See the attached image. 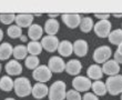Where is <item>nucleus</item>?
I'll use <instances>...</instances> for the list:
<instances>
[{
    "mask_svg": "<svg viewBox=\"0 0 122 100\" xmlns=\"http://www.w3.org/2000/svg\"><path fill=\"white\" fill-rule=\"evenodd\" d=\"M66 94V84L63 81H56L49 88V100H63Z\"/></svg>",
    "mask_w": 122,
    "mask_h": 100,
    "instance_id": "obj_2",
    "label": "nucleus"
},
{
    "mask_svg": "<svg viewBox=\"0 0 122 100\" xmlns=\"http://www.w3.org/2000/svg\"><path fill=\"white\" fill-rule=\"evenodd\" d=\"M117 52H118L119 55L122 56V43H120V45L118 46V50H117Z\"/></svg>",
    "mask_w": 122,
    "mask_h": 100,
    "instance_id": "obj_35",
    "label": "nucleus"
},
{
    "mask_svg": "<svg viewBox=\"0 0 122 100\" xmlns=\"http://www.w3.org/2000/svg\"><path fill=\"white\" fill-rule=\"evenodd\" d=\"M83 100H99L97 98L96 95L90 94V92H87V94L83 96Z\"/></svg>",
    "mask_w": 122,
    "mask_h": 100,
    "instance_id": "obj_32",
    "label": "nucleus"
},
{
    "mask_svg": "<svg viewBox=\"0 0 122 100\" xmlns=\"http://www.w3.org/2000/svg\"><path fill=\"white\" fill-rule=\"evenodd\" d=\"M40 43L42 46V49H45L46 51L55 52L58 49L59 40L56 36H46L45 38H42Z\"/></svg>",
    "mask_w": 122,
    "mask_h": 100,
    "instance_id": "obj_7",
    "label": "nucleus"
},
{
    "mask_svg": "<svg viewBox=\"0 0 122 100\" xmlns=\"http://www.w3.org/2000/svg\"><path fill=\"white\" fill-rule=\"evenodd\" d=\"M62 20L69 28L74 29L81 22V16L78 13H64L62 15Z\"/></svg>",
    "mask_w": 122,
    "mask_h": 100,
    "instance_id": "obj_9",
    "label": "nucleus"
},
{
    "mask_svg": "<svg viewBox=\"0 0 122 100\" xmlns=\"http://www.w3.org/2000/svg\"><path fill=\"white\" fill-rule=\"evenodd\" d=\"M15 21L17 22V26L19 28L22 27H30L33 21V15L30 13H20L18 16H16Z\"/></svg>",
    "mask_w": 122,
    "mask_h": 100,
    "instance_id": "obj_12",
    "label": "nucleus"
},
{
    "mask_svg": "<svg viewBox=\"0 0 122 100\" xmlns=\"http://www.w3.org/2000/svg\"><path fill=\"white\" fill-rule=\"evenodd\" d=\"M13 89H15V92H16V95L18 97L23 98L31 94L32 87H31V84H30L29 79H27L25 77H21L13 81Z\"/></svg>",
    "mask_w": 122,
    "mask_h": 100,
    "instance_id": "obj_1",
    "label": "nucleus"
},
{
    "mask_svg": "<svg viewBox=\"0 0 122 100\" xmlns=\"http://www.w3.org/2000/svg\"><path fill=\"white\" fill-rule=\"evenodd\" d=\"M101 69H102V72L112 77V76L118 74V72L120 71V66L114 60H109V61L104 62V65H103V67Z\"/></svg>",
    "mask_w": 122,
    "mask_h": 100,
    "instance_id": "obj_13",
    "label": "nucleus"
},
{
    "mask_svg": "<svg viewBox=\"0 0 122 100\" xmlns=\"http://www.w3.org/2000/svg\"><path fill=\"white\" fill-rule=\"evenodd\" d=\"M6 72L10 76H18L22 72V66L20 65L17 60H10L5 67Z\"/></svg>",
    "mask_w": 122,
    "mask_h": 100,
    "instance_id": "obj_14",
    "label": "nucleus"
},
{
    "mask_svg": "<svg viewBox=\"0 0 122 100\" xmlns=\"http://www.w3.org/2000/svg\"><path fill=\"white\" fill-rule=\"evenodd\" d=\"M32 77L36 81H39L40 84H43V82H47L51 79L52 77V72L50 71L48 67L46 66H39L33 70L32 72Z\"/></svg>",
    "mask_w": 122,
    "mask_h": 100,
    "instance_id": "obj_4",
    "label": "nucleus"
},
{
    "mask_svg": "<svg viewBox=\"0 0 122 100\" xmlns=\"http://www.w3.org/2000/svg\"><path fill=\"white\" fill-rule=\"evenodd\" d=\"M39 62L40 60L38 59L37 56H29V57H27L26 58V67L28 69H33L35 70L37 67H39Z\"/></svg>",
    "mask_w": 122,
    "mask_h": 100,
    "instance_id": "obj_28",
    "label": "nucleus"
},
{
    "mask_svg": "<svg viewBox=\"0 0 122 100\" xmlns=\"http://www.w3.org/2000/svg\"><path fill=\"white\" fill-rule=\"evenodd\" d=\"M5 100H16V99H13V98H7V99H5Z\"/></svg>",
    "mask_w": 122,
    "mask_h": 100,
    "instance_id": "obj_40",
    "label": "nucleus"
},
{
    "mask_svg": "<svg viewBox=\"0 0 122 100\" xmlns=\"http://www.w3.org/2000/svg\"><path fill=\"white\" fill-rule=\"evenodd\" d=\"M66 98L67 100H81L80 94L76 90H70L66 94Z\"/></svg>",
    "mask_w": 122,
    "mask_h": 100,
    "instance_id": "obj_31",
    "label": "nucleus"
},
{
    "mask_svg": "<svg viewBox=\"0 0 122 100\" xmlns=\"http://www.w3.org/2000/svg\"><path fill=\"white\" fill-rule=\"evenodd\" d=\"M27 50H28L29 53H31V56H38L42 51V46L38 41H30L28 42Z\"/></svg>",
    "mask_w": 122,
    "mask_h": 100,
    "instance_id": "obj_22",
    "label": "nucleus"
},
{
    "mask_svg": "<svg viewBox=\"0 0 122 100\" xmlns=\"http://www.w3.org/2000/svg\"><path fill=\"white\" fill-rule=\"evenodd\" d=\"M49 16H50V17H52V19H53V17H58L59 15H58V13H50Z\"/></svg>",
    "mask_w": 122,
    "mask_h": 100,
    "instance_id": "obj_36",
    "label": "nucleus"
},
{
    "mask_svg": "<svg viewBox=\"0 0 122 100\" xmlns=\"http://www.w3.org/2000/svg\"><path fill=\"white\" fill-rule=\"evenodd\" d=\"M113 16H114V17H122V13H118V15H117V13H114Z\"/></svg>",
    "mask_w": 122,
    "mask_h": 100,
    "instance_id": "obj_38",
    "label": "nucleus"
},
{
    "mask_svg": "<svg viewBox=\"0 0 122 100\" xmlns=\"http://www.w3.org/2000/svg\"><path fill=\"white\" fill-rule=\"evenodd\" d=\"M58 51L61 56H63V57H69V56L72 53V51H73V46H72V43H71L70 41L63 40V41L59 42Z\"/></svg>",
    "mask_w": 122,
    "mask_h": 100,
    "instance_id": "obj_16",
    "label": "nucleus"
},
{
    "mask_svg": "<svg viewBox=\"0 0 122 100\" xmlns=\"http://www.w3.org/2000/svg\"><path fill=\"white\" fill-rule=\"evenodd\" d=\"M108 37H109V41L111 43H113V45L119 46L120 43H122V30L121 29H117V30L111 31Z\"/></svg>",
    "mask_w": 122,
    "mask_h": 100,
    "instance_id": "obj_24",
    "label": "nucleus"
},
{
    "mask_svg": "<svg viewBox=\"0 0 122 100\" xmlns=\"http://www.w3.org/2000/svg\"><path fill=\"white\" fill-rule=\"evenodd\" d=\"M93 92L98 96H104L107 94V88H106V84H103L102 81L97 80L96 82L91 84Z\"/></svg>",
    "mask_w": 122,
    "mask_h": 100,
    "instance_id": "obj_23",
    "label": "nucleus"
},
{
    "mask_svg": "<svg viewBox=\"0 0 122 100\" xmlns=\"http://www.w3.org/2000/svg\"><path fill=\"white\" fill-rule=\"evenodd\" d=\"M110 57H111V49L108 46H101L99 48H97L93 53V59L98 63L108 61Z\"/></svg>",
    "mask_w": 122,
    "mask_h": 100,
    "instance_id": "obj_6",
    "label": "nucleus"
},
{
    "mask_svg": "<svg viewBox=\"0 0 122 100\" xmlns=\"http://www.w3.org/2000/svg\"><path fill=\"white\" fill-rule=\"evenodd\" d=\"M79 26H80V29L82 32H89L93 28V21L90 17H84V18H82Z\"/></svg>",
    "mask_w": 122,
    "mask_h": 100,
    "instance_id": "obj_26",
    "label": "nucleus"
},
{
    "mask_svg": "<svg viewBox=\"0 0 122 100\" xmlns=\"http://www.w3.org/2000/svg\"><path fill=\"white\" fill-rule=\"evenodd\" d=\"M2 38H3V32H2V30L0 29V41L2 40Z\"/></svg>",
    "mask_w": 122,
    "mask_h": 100,
    "instance_id": "obj_37",
    "label": "nucleus"
},
{
    "mask_svg": "<svg viewBox=\"0 0 122 100\" xmlns=\"http://www.w3.org/2000/svg\"><path fill=\"white\" fill-rule=\"evenodd\" d=\"M48 68L50 69V71L53 72H62L66 69V65L64 61L60 57H51L49 59V65Z\"/></svg>",
    "mask_w": 122,
    "mask_h": 100,
    "instance_id": "obj_10",
    "label": "nucleus"
},
{
    "mask_svg": "<svg viewBox=\"0 0 122 100\" xmlns=\"http://www.w3.org/2000/svg\"><path fill=\"white\" fill-rule=\"evenodd\" d=\"M27 53H28V50H27V47L25 46H17L16 48L12 50V55L16 59H25L27 57Z\"/></svg>",
    "mask_w": 122,
    "mask_h": 100,
    "instance_id": "obj_27",
    "label": "nucleus"
},
{
    "mask_svg": "<svg viewBox=\"0 0 122 100\" xmlns=\"http://www.w3.org/2000/svg\"><path fill=\"white\" fill-rule=\"evenodd\" d=\"M42 32H43V29L41 28L40 25H31L29 27V30H28V37L31 39L32 41H37L38 39L41 38Z\"/></svg>",
    "mask_w": 122,
    "mask_h": 100,
    "instance_id": "obj_17",
    "label": "nucleus"
},
{
    "mask_svg": "<svg viewBox=\"0 0 122 100\" xmlns=\"http://www.w3.org/2000/svg\"><path fill=\"white\" fill-rule=\"evenodd\" d=\"M87 74H88V76H89V78L94 79V80H99V79H101V78H102V76H103L102 69H101V68H100L98 65L90 66V67L88 68Z\"/></svg>",
    "mask_w": 122,
    "mask_h": 100,
    "instance_id": "obj_20",
    "label": "nucleus"
},
{
    "mask_svg": "<svg viewBox=\"0 0 122 100\" xmlns=\"http://www.w3.org/2000/svg\"><path fill=\"white\" fill-rule=\"evenodd\" d=\"M15 18L16 16L13 13H1L0 15V21L3 25H10L12 21H15Z\"/></svg>",
    "mask_w": 122,
    "mask_h": 100,
    "instance_id": "obj_30",
    "label": "nucleus"
},
{
    "mask_svg": "<svg viewBox=\"0 0 122 100\" xmlns=\"http://www.w3.org/2000/svg\"><path fill=\"white\" fill-rule=\"evenodd\" d=\"M49 92V88L46 86L45 84H36L33 87H32V90H31V94L33 96V98L36 99H42L45 98Z\"/></svg>",
    "mask_w": 122,
    "mask_h": 100,
    "instance_id": "obj_11",
    "label": "nucleus"
},
{
    "mask_svg": "<svg viewBox=\"0 0 122 100\" xmlns=\"http://www.w3.org/2000/svg\"><path fill=\"white\" fill-rule=\"evenodd\" d=\"M72 86L76 89V91H87L91 87V81L86 77L78 76L72 81Z\"/></svg>",
    "mask_w": 122,
    "mask_h": 100,
    "instance_id": "obj_8",
    "label": "nucleus"
},
{
    "mask_svg": "<svg viewBox=\"0 0 122 100\" xmlns=\"http://www.w3.org/2000/svg\"><path fill=\"white\" fill-rule=\"evenodd\" d=\"M94 16L97 17V18H101L102 20H108V18H109V13H96Z\"/></svg>",
    "mask_w": 122,
    "mask_h": 100,
    "instance_id": "obj_33",
    "label": "nucleus"
},
{
    "mask_svg": "<svg viewBox=\"0 0 122 100\" xmlns=\"http://www.w3.org/2000/svg\"><path fill=\"white\" fill-rule=\"evenodd\" d=\"M73 51L79 57H84L88 52V43L86 40H77L73 43Z\"/></svg>",
    "mask_w": 122,
    "mask_h": 100,
    "instance_id": "obj_15",
    "label": "nucleus"
},
{
    "mask_svg": "<svg viewBox=\"0 0 122 100\" xmlns=\"http://www.w3.org/2000/svg\"><path fill=\"white\" fill-rule=\"evenodd\" d=\"M7 32H8V36H9L10 38L12 39H16V38H20L21 35H22V29L19 28L18 26H10L7 30Z\"/></svg>",
    "mask_w": 122,
    "mask_h": 100,
    "instance_id": "obj_29",
    "label": "nucleus"
},
{
    "mask_svg": "<svg viewBox=\"0 0 122 100\" xmlns=\"http://www.w3.org/2000/svg\"><path fill=\"white\" fill-rule=\"evenodd\" d=\"M13 88V81L12 79L8 76H5L0 79V89L3 91H10Z\"/></svg>",
    "mask_w": 122,
    "mask_h": 100,
    "instance_id": "obj_25",
    "label": "nucleus"
},
{
    "mask_svg": "<svg viewBox=\"0 0 122 100\" xmlns=\"http://www.w3.org/2000/svg\"><path fill=\"white\" fill-rule=\"evenodd\" d=\"M0 71H1V65H0Z\"/></svg>",
    "mask_w": 122,
    "mask_h": 100,
    "instance_id": "obj_41",
    "label": "nucleus"
},
{
    "mask_svg": "<svg viewBox=\"0 0 122 100\" xmlns=\"http://www.w3.org/2000/svg\"><path fill=\"white\" fill-rule=\"evenodd\" d=\"M114 61L118 62V63H122V56L119 55L117 51H116V53H114Z\"/></svg>",
    "mask_w": 122,
    "mask_h": 100,
    "instance_id": "obj_34",
    "label": "nucleus"
},
{
    "mask_svg": "<svg viewBox=\"0 0 122 100\" xmlns=\"http://www.w3.org/2000/svg\"><path fill=\"white\" fill-rule=\"evenodd\" d=\"M82 69V66H81V62L76 60V59H72L66 65V71H67L69 74H73V76H77L79 72Z\"/></svg>",
    "mask_w": 122,
    "mask_h": 100,
    "instance_id": "obj_18",
    "label": "nucleus"
},
{
    "mask_svg": "<svg viewBox=\"0 0 122 100\" xmlns=\"http://www.w3.org/2000/svg\"><path fill=\"white\" fill-rule=\"evenodd\" d=\"M45 30L49 36H55L59 30V22L56 19H48L45 23Z\"/></svg>",
    "mask_w": 122,
    "mask_h": 100,
    "instance_id": "obj_19",
    "label": "nucleus"
},
{
    "mask_svg": "<svg viewBox=\"0 0 122 100\" xmlns=\"http://www.w3.org/2000/svg\"><path fill=\"white\" fill-rule=\"evenodd\" d=\"M12 47L8 42H3L0 45V60H7L9 57L12 55Z\"/></svg>",
    "mask_w": 122,
    "mask_h": 100,
    "instance_id": "obj_21",
    "label": "nucleus"
},
{
    "mask_svg": "<svg viewBox=\"0 0 122 100\" xmlns=\"http://www.w3.org/2000/svg\"><path fill=\"white\" fill-rule=\"evenodd\" d=\"M21 40H22V41H26V40H27L26 37H21Z\"/></svg>",
    "mask_w": 122,
    "mask_h": 100,
    "instance_id": "obj_39",
    "label": "nucleus"
},
{
    "mask_svg": "<svg viewBox=\"0 0 122 100\" xmlns=\"http://www.w3.org/2000/svg\"><path fill=\"white\" fill-rule=\"evenodd\" d=\"M107 91L112 96H117L122 92V76L116 74L112 77L108 78L106 82Z\"/></svg>",
    "mask_w": 122,
    "mask_h": 100,
    "instance_id": "obj_3",
    "label": "nucleus"
},
{
    "mask_svg": "<svg viewBox=\"0 0 122 100\" xmlns=\"http://www.w3.org/2000/svg\"><path fill=\"white\" fill-rule=\"evenodd\" d=\"M94 32L100 38H106L111 32V22L109 20H100L93 26Z\"/></svg>",
    "mask_w": 122,
    "mask_h": 100,
    "instance_id": "obj_5",
    "label": "nucleus"
},
{
    "mask_svg": "<svg viewBox=\"0 0 122 100\" xmlns=\"http://www.w3.org/2000/svg\"><path fill=\"white\" fill-rule=\"evenodd\" d=\"M121 100H122V96H121Z\"/></svg>",
    "mask_w": 122,
    "mask_h": 100,
    "instance_id": "obj_42",
    "label": "nucleus"
}]
</instances>
